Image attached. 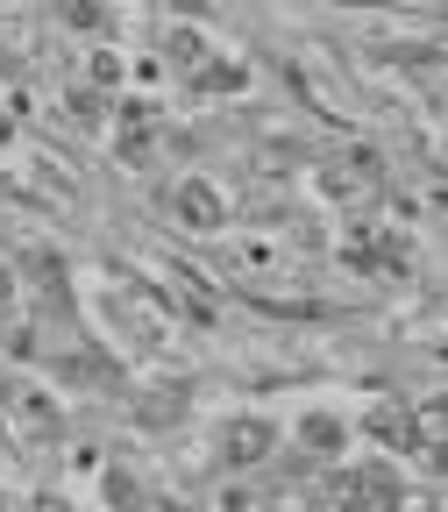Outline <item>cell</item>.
I'll return each instance as SVG.
<instances>
[{
    "mask_svg": "<svg viewBox=\"0 0 448 512\" xmlns=\"http://www.w3.org/2000/svg\"><path fill=\"white\" fill-rule=\"evenodd\" d=\"M221 456H228L235 470H256L264 456H278V427H271V420H228Z\"/></svg>",
    "mask_w": 448,
    "mask_h": 512,
    "instance_id": "cell-1",
    "label": "cell"
},
{
    "mask_svg": "<svg viewBox=\"0 0 448 512\" xmlns=\"http://www.w3.org/2000/svg\"><path fill=\"white\" fill-rule=\"evenodd\" d=\"M0 143H8V121H0Z\"/></svg>",
    "mask_w": 448,
    "mask_h": 512,
    "instance_id": "cell-10",
    "label": "cell"
},
{
    "mask_svg": "<svg viewBox=\"0 0 448 512\" xmlns=\"http://www.w3.org/2000/svg\"><path fill=\"white\" fill-rule=\"evenodd\" d=\"M370 434H377L384 448H413V441H420L413 413H392V406H377V413H370Z\"/></svg>",
    "mask_w": 448,
    "mask_h": 512,
    "instance_id": "cell-3",
    "label": "cell"
},
{
    "mask_svg": "<svg viewBox=\"0 0 448 512\" xmlns=\"http://www.w3.org/2000/svg\"><path fill=\"white\" fill-rule=\"evenodd\" d=\"M64 15H72L79 29H93V22H100V8H93V0H64Z\"/></svg>",
    "mask_w": 448,
    "mask_h": 512,
    "instance_id": "cell-7",
    "label": "cell"
},
{
    "mask_svg": "<svg viewBox=\"0 0 448 512\" xmlns=\"http://www.w3.org/2000/svg\"><path fill=\"white\" fill-rule=\"evenodd\" d=\"M114 150H121L128 164H136V157L150 150V114H143V107H128V121H121V143H114Z\"/></svg>",
    "mask_w": 448,
    "mask_h": 512,
    "instance_id": "cell-4",
    "label": "cell"
},
{
    "mask_svg": "<svg viewBox=\"0 0 448 512\" xmlns=\"http://www.w3.org/2000/svg\"><path fill=\"white\" fill-rule=\"evenodd\" d=\"M0 427H8V420H0Z\"/></svg>",
    "mask_w": 448,
    "mask_h": 512,
    "instance_id": "cell-11",
    "label": "cell"
},
{
    "mask_svg": "<svg viewBox=\"0 0 448 512\" xmlns=\"http://www.w3.org/2000/svg\"><path fill=\"white\" fill-rule=\"evenodd\" d=\"M171 207H178V221H185V228H200V235H214V228H221V192H214L207 178H185V185L171 192Z\"/></svg>",
    "mask_w": 448,
    "mask_h": 512,
    "instance_id": "cell-2",
    "label": "cell"
},
{
    "mask_svg": "<svg viewBox=\"0 0 448 512\" xmlns=\"http://www.w3.org/2000/svg\"><path fill=\"white\" fill-rule=\"evenodd\" d=\"M306 441H313V448H335V456H342V420L313 413V420H306Z\"/></svg>",
    "mask_w": 448,
    "mask_h": 512,
    "instance_id": "cell-5",
    "label": "cell"
},
{
    "mask_svg": "<svg viewBox=\"0 0 448 512\" xmlns=\"http://www.w3.org/2000/svg\"><path fill=\"white\" fill-rule=\"evenodd\" d=\"M420 456H427V470H434V477H448V441H434V448H420Z\"/></svg>",
    "mask_w": 448,
    "mask_h": 512,
    "instance_id": "cell-8",
    "label": "cell"
},
{
    "mask_svg": "<svg viewBox=\"0 0 448 512\" xmlns=\"http://www.w3.org/2000/svg\"><path fill=\"white\" fill-rule=\"evenodd\" d=\"M22 420H29V427H57V406L36 399V392H22Z\"/></svg>",
    "mask_w": 448,
    "mask_h": 512,
    "instance_id": "cell-6",
    "label": "cell"
},
{
    "mask_svg": "<svg viewBox=\"0 0 448 512\" xmlns=\"http://www.w3.org/2000/svg\"><path fill=\"white\" fill-rule=\"evenodd\" d=\"M8 292H15V278H8V264H0V306H8Z\"/></svg>",
    "mask_w": 448,
    "mask_h": 512,
    "instance_id": "cell-9",
    "label": "cell"
}]
</instances>
